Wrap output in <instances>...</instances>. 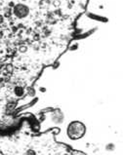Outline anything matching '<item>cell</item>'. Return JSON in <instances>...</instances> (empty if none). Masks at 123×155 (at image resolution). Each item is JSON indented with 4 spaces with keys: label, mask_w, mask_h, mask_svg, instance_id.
Instances as JSON below:
<instances>
[{
    "label": "cell",
    "mask_w": 123,
    "mask_h": 155,
    "mask_svg": "<svg viewBox=\"0 0 123 155\" xmlns=\"http://www.w3.org/2000/svg\"><path fill=\"white\" fill-rule=\"evenodd\" d=\"M3 23V17L0 15V24H2Z\"/></svg>",
    "instance_id": "cell-3"
},
{
    "label": "cell",
    "mask_w": 123,
    "mask_h": 155,
    "mask_svg": "<svg viewBox=\"0 0 123 155\" xmlns=\"http://www.w3.org/2000/svg\"><path fill=\"white\" fill-rule=\"evenodd\" d=\"M68 136L71 140H79L81 139L86 133L85 125L80 121H73L68 127Z\"/></svg>",
    "instance_id": "cell-1"
},
{
    "label": "cell",
    "mask_w": 123,
    "mask_h": 155,
    "mask_svg": "<svg viewBox=\"0 0 123 155\" xmlns=\"http://www.w3.org/2000/svg\"><path fill=\"white\" fill-rule=\"evenodd\" d=\"M14 14L19 19H24L29 14V8L23 3L17 4L14 7Z\"/></svg>",
    "instance_id": "cell-2"
}]
</instances>
